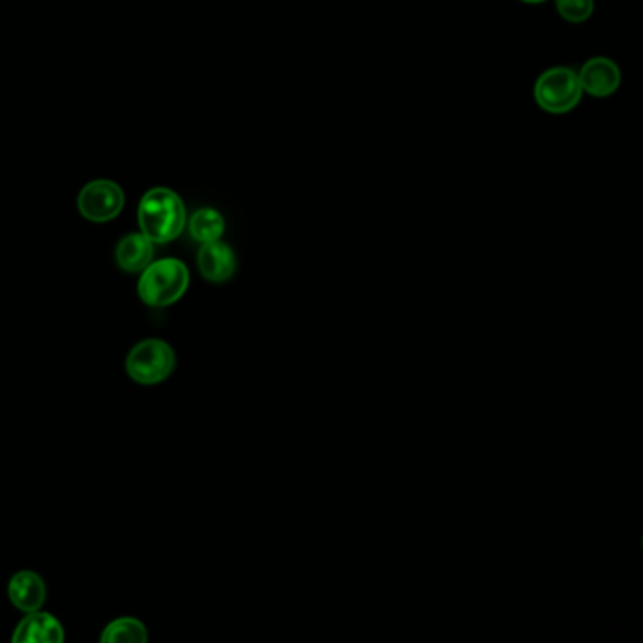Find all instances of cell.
Masks as SVG:
<instances>
[{"mask_svg": "<svg viewBox=\"0 0 643 643\" xmlns=\"http://www.w3.org/2000/svg\"><path fill=\"white\" fill-rule=\"evenodd\" d=\"M224 228H226L224 217L213 208L198 209L189 219L190 238L198 241L200 245L221 241Z\"/></svg>", "mask_w": 643, "mask_h": 643, "instance_id": "obj_11", "label": "cell"}, {"mask_svg": "<svg viewBox=\"0 0 643 643\" xmlns=\"http://www.w3.org/2000/svg\"><path fill=\"white\" fill-rule=\"evenodd\" d=\"M583 88L575 70L557 66L536 80L535 101L548 114H568L580 104Z\"/></svg>", "mask_w": 643, "mask_h": 643, "instance_id": "obj_4", "label": "cell"}, {"mask_svg": "<svg viewBox=\"0 0 643 643\" xmlns=\"http://www.w3.org/2000/svg\"><path fill=\"white\" fill-rule=\"evenodd\" d=\"M189 267L181 260H157L141 273L138 296L149 307L162 309L179 302L185 292L189 291Z\"/></svg>", "mask_w": 643, "mask_h": 643, "instance_id": "obj_2", "label": "cell"}, {"mask_svg": "<svg viewBox=\"0 0 643 643\" xmlns=\"http://www.w3.org/2000/svg\"><path fill=\"white\" fill-rule=\"evenodd\" d=\"M581 88L587 95L604 98L618 91L621 85V70L612 59L593 57L589 59L581 66L580 74Z\"/></svg>", "mask_w": 643, "mask_h": 643, "instance_id": "obj_7", "label": "cell"}, {"mask_svg": "<svg viewBox=\"0 0 643 643\" xmlns=\"http://www.w3.org/2000/svg\"><path fill=\"white\" fill-rule=\"evenodd\" d=\"M196 262H198V270L202 273V277L214 284L228 283L230 278L234 277L235 270H238L234 249L222 241L200 246Z\"/></svg>", "mask_w": 643, "mask_h": 643, "instance_id": "obj_6", "label": "cell"}, {"mask_svg": "<svg viewBox=\"0 0 643 643\" xmlns=\"http://www.w3.org/2000/svg\"><path fill=\"white\" fill-rule=\"evenodd\" d=\"M8 597L12 604L25 613L39 612L45 602V583L39 575L31 570L18 572L10 580L8 586Z\"/></svg>", "mask_w": 643, "mask_h": 643, "instance_id": "obj_9", "label": "cell"}, {"mask_svg": "<svg viewBox=\"0 0 643 643\" xmlns=\"http://www.w3.org/2000/svg\"><path fill=\"white\" fill-rule=\"evenodd\" d=\"M101 643H147L146 624L134 618L115 619L102 632Z\"/></svg>", "mask_w": 643, "mask_h": 643, "instance_id": "obj_12", "label": "cell"}, {"mask_svg": "<svg viewBox=\"0 0 643 643\" xmlns=\"http://www.w3.org/2000/svg\"><path fill=\"white\" fill-rule=\"evenodd\" d=\"M83 219L91 222H109L125 208V192L119 185L107 179H96L83 187L77 198Z\"/></svg>", "mask_w": 643, "mask_h": 643, "instance_id": "obj_5", "label": "cell"}, {"mask_svg": "<svg viewBox=\"0 0 643 643\" xmlns=\"http://www.w3.org/2000/svg\"><path fill=\"white\" fill-rule=\"evenodd\" d=\"M63 624L51 613H29L13 632L12 643H63Z\"/></svg>", "mask_w": 643, "mask_h": 643, "instance_id": "obj_8", "label": "cell"}, {"mask_svg": "<svg viewBox=\"0 0 643 643\" xmlns=\"http://www.w3.org/2000/svg\"><path fill=\"white\" fill-rule=\"evenodd\" d=\"M642 546H643V540H642Z\"/></svg>", "mask_w": 643, "mask_h": 643, "instance_id": "obj_15", "label": "cell"}, {"mask_svg": "<svg viewBox=\"0 0 643 643\" xmlns=\"http://www.w3.org/2000/svg\"><path fill=\"white\" fill-rule=\"evenodd\" d=\"M176 352L166 341L146 339L130 350L127 358L128 377L141 386L165 382L176 371Z\"/></svg>", "mask_w": 643, "mask_h": 643, "instance_id": "obj_3", "label": "cell"}, {"mask_svg": "<svg viewBox=\"0 0 643 643\" xmlns=\"http://www.w3.org/2000/svg\"><path fill=\"white\" fill-rule=\"evenodd\" d=\"M138 224L141 234L155 245L177 240L187 226L183 200L165 187L149 190L138 205Z\"/></svg>", "mask_w": 643, "mask_h": 643, "instance_id": "obj_1", "label": "cell"}, {"mask_svg": "<svg viewBox=\"0 0 643 643\" xmlns=\"http://www.w3.org/2000/svg\"><path fill=\"white\" fill-rule=\"evenodd\" d=\"M557 12L568 23H583L593 15V0H556Z\"/></svg>", "mask_w": 643, "mask_h": 643, "instance_id": "obj_13", "label": "cell"}, {"mask_svg": "<svg viewBox=\"0 0 643 643\" xmlns=\"http://www.w3.org/2000/svg\"><path fill=\"white\" fill-rule=\"evenodd\" d=\"M521 2H527V4H542L546 0H521Z\"/></svg>", "mask_w": 643, "mask_h": 643, "instance_id": "obj_14", "label": "cell"}, {"mask_svg": "<svg viewBox=\"0 0 643 643\" xmlns=\"http://www.w3.org/2000/svg\"><path fill=\"white\" fill-rule=\"evenodd\" d=\"M155 243L144 234H128L115 249V262L123 272L144 273L155 262Z\"/></svg>", "mask_w": 643, "mask_h": 643, "instance_id": "obj_10", "label": "cell"}]
</instances>
